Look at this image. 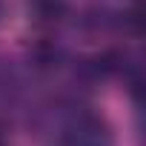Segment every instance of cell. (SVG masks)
Instances as JSON below:
<instances>
[{
    "instance_id": "obj_1",
    "label": "cell",
    "mask_w": 146,
    "mask_h": 146,
    "mask_svg": "<svg viewBox=\"0 0 146 146\" xmlns=\"http://www.w3.org/2000/svg\"><path fill=\"white\" fill-rule=\"evenodd\" d=\"M109 143H112L109 126L103 123V117H95V115H83L66 132V140H63V146H109Z\"/></svg>"
},
{
    "instance_id": "obj_2",
    "label": "cell",
    "mask_w": 146,
    "mask_h": 146,
    "mask_svg": "<svg viewBox=\"0 0 146 146\" xmlns=\"http://www.w3.org/2000/svg\"><path fill=\"white\" fill-rule=\"evenodd\" d=\"M32 9L40 20L46 23H54L66 15V0H32Z\"/></svg>"
},
{
    "instance_id": "obj_3",
    "label": "cell",
    "mask_w": 146,
    "mask_h": 146,
    "mask_svg": "<svg viewBox=\"0 0 146 146\" xmlns=\"http://www.w3.org/2000/svg\"><path fill=\"white\" fill-rule=\"evenodd\" d=\"M0 146H6V137H3V126H0Z\"/></svg>"
}]
</instances>
